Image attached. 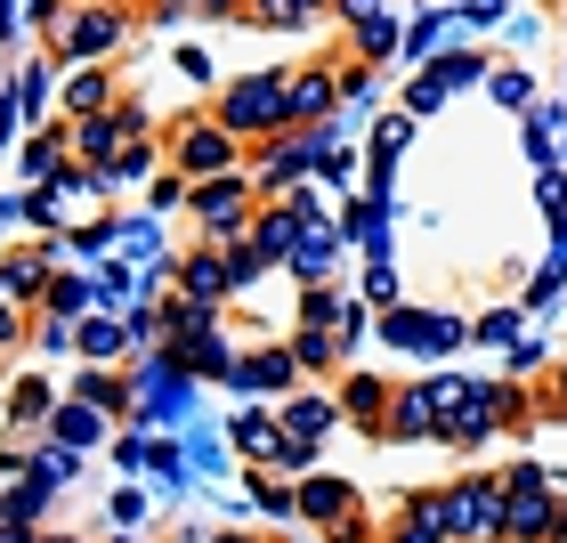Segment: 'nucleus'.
<instances>
[{
	"label": "nucleus",
	"mask_w": 567,
	"mask_h": 543,
	"mask_svg": "<svg viewBox=\"0 0 567 543\" xmlns=\"http://www.w3.org/2000/svg\"><path fill=\"white\" fill-rule=\"evenodd\" d=\"M430 390H390V413H381V430L373 438H430L437 422H430Z\"/></svg>",
	"instance_id": "obj_10"
},
{
	"label": "nucleus",
	"mask_w": 567,
	"mask_h": 543,
	"mask_svg": "<svg viewBox=\"0 0 567 543\" xmlns=\"http://www.w3.org/2000/svg\"><path fill=\"white\" fill-rule=\"evenodd\" d=\"M195 219H203V236L212 244H236L251 219H260V187H244L236 171H219V178H195Z\"/></svg>",
	"instance_id": "obj_4"
},
{
	"label": "nucleus",
	"mask_w": 567,
	"mask_h": 543,
	"mask_svg": "<svg viewBox=\"0 0 567 543\" xmlns=\"http://www.w3.org/2000/svg\"><path fill=\"white\" fill-rule=\"evenodd\" d=\"M58 438H65V447H90V438H97V406H90V398H73V406L58 413Z\"/></svg>",
	"instance_id": "obj_17"
},
{
	"label": "nucleus",
	"mask_w": 567,
	"mask_h": 543,
	"mask_svg": "<svg viewBox=\"0 0 567 543\" xmlns=\"http://www.w3.org/2000/svg\"><path fill=\"white\" fill-rule=\"evenodd\" d=\"M178 9H203V0H154V17H178Z\"/></svg>",
	"instance_id": "obj_22"
},
{
	"label": "nucleus",
	"mask_w": 567,
	"mask_h": 543,
	"mask_svg": "<svg viewBox=\"0 0 567 543\" xmlns=\"http://www.w3.org/2000/svg\"><path fill=\"white\" fill-rule=\"evenodd\" d=\"M341 413H357L365 430H381V413H390V381H373V373H349V381H341Z\"/></svg>",
	"instance_id": "obj_13"
},
{
	"label": "nucleus",
	"mask_w": 567,
	"mask_h": 543,
	"mask_svg": "<svg viewBox=\"0 0 567 543\" xmlns=\"http://www.w3.org/2000/svg\"><path fill=\"white\" fill-rule=\"evenodd\" d=\"M17 332H24V308H17L9 293H0V357H9V349H17Z\"/></svg>",
	"instance_id": "obj_20"
},
{
	"label": "nucleus",
	"mask_w": 567,
	"mask_h": 543,
	"mask_svg": "<svg viewBox=\"0 0 567 543\" xmlns=\"http://www.w3.org/2000/svg\"><path fill=\"white\" fill-rule=\"evenodd\" d=\"M138 131H146V114H138V106H97V114H73V122H65L73 154H90L97 171H106V163H114V154L131 146Z\"/></svg>",
	"instance_id": "obj_5"
},
{
	"label": "nucleus",
	"mask_w": 567,
	"mask_h": 543,
	"mask_svg": "<svg viewBox=\"0 0 567 543\" xmlns=\"http://www.w3.org/2000/svg\"><path fill=\"white\" fill-rule=\"evenodd\" d=\"M49 308H58V317H82V308H90V284L82 276H49V293H41Z\"/></svg>",
	"instance_id": "obj_18"
},
{
	"label": "nucleus",
	"mask_w": 567,
	"mask_h": 543,
	"mask_svg": "<svg viewBox=\"0 0 567 543\" xmlns=\"http://www.w3.org/2000/svg\"><path fill=\"white\" fill-rule=\"evenodd\" d=\"M122 33H131V9H122V0H82V9H58V58H114L122 49Z\"/></svg>",
	"instance_id": "obj_2"
},
{
	"label": "nucleus",
	"mask_w": 567,
	"mask_h": 543,
	"mask_svg": "<svg viewBox=\"0 0 567 543\" xmlns=\"http://www.w3.org/2000/svg\"><path fill=\"white\" fill-rule=\"evenodd\" d=\"M551 406H559V413H567V373H559V398H551Z\"/></svg>",
	"instance_id": "obj_23"
},
{
	"label": "nucleus",
	"mask_w": 567,
	"mask_h": 543,
	"mask_svg": "<svg viewBox=\"0 0 567 543\" xmlns=\"http://www.w3.org/2000/svg\"><path fill=\"white\" fill-rule=\"evenodd\" d=\"M178 293H187V300H212V308H219L227 293H236V284H227V260H219V244H212V252H195V260L178 268Z\"/></svg>",
	"instance_id": "obj_11"
},
{
	"label": "nucleus",
	"mask_w": 567,
	"mask_h": 543,
	"mask_svg": "<svg viewBox=\"0 0 567 543\" xmlns=\"http://www.w3.org/2000/svg\"><path fill=\"white\" fill-rule=\"evenodd\" d=\"M446 535H503V479H454L446 486Z\"/></svg>",
	"instance_id": "obj_6"
},
{
	"label": "nucleus",
	"mask_w": 567,
	"mask_h": 543,
	"mask_svg": "<svg viewBox=\"0 0 567 543\" xmlns=\"http://www.w3.org/2000/svg\"><path fill=\"white\" fill-rule=\"evenodd\" d=\"M292 366H308V373H324V366H341V341H332V325H317L308 317V332L292 341Z\"/></svg>",
	"instance_id": "obj_15"
},
{
	"label": "nucleus",
	"mask_w": 567,
	"mask_h": 543,
	"mask_svg": "<svg viewBox=\"0 0 567 543\" xmlns=\"http://www.w3.org/2000/svg\"><path fill=\"white\" fill-rule=\"evenodd\" d=\"M292 503H300L317 527H332V535H341V527H365V520H357V486H349V479H308Z\"/></svg>",
	"instance_id": "obj_9"
},
{
	"label": "nucleus",
	"mask_w": 567,
	"mask_h": 543,
	"mask_svg": "<svg viewBox=\"0 0 567 543\" xmlns=\"http://www.w3.org/2000/svg\"><path fill=\"white\" fill-rule=\"evenodd\" d=\"M236 447H244L251 462H284V430L268 422V413H244V422H236Z\"/></svg>",
	"instance_id": "obj_14"
},
{
	"label": "nucleus",
	"mask_w": 567,
	"mask_h": 543,
	"mask_svg": "<svg viewBox=\"0 0 567 543\" xmlns=\"http://www.w3.org/2000/svg\"><path fill=\"white\" fill-rule=\"evenodd\" d=\"M97 106H114V82H106V73H73V82H65V114H97Z\"/></svg>",
	"instance_id": "obj_16"
},
{
	"label": "nucleus",
	"mask_w": 567,
	"mask_h": 543,
	"mask_svg": "<svg viewBox=\"0 0 567 543\" xmlns=\"http://www.w3.org/2000/svg\"><path fill=\"white\" fill-rule=\"evenodd\" d=\"M0 293H9L17 308H33V300L49 293V260H41V252H17V260H0Z\"/></svg>",
	"instance_id": "obj_12"
},
{
	"label": "nucleus",
	"mask_w": 567,
	"mask_h": 543,
	"mask_svg": "<svg viewBox=\"0 0 567 543\" xmlns=\"http://www.w3.org/2000/svg\"><path fill=\"white\" fill-rule=\"evenodd\" d=\"M236 154H244V139L227 131L212 106H203V114H178L171 131H163V163H171L178 178H219V171H236Z\"/></svg>",
	"instance_id": "obj_1"
},
{
	"label": "nucleus",
	"mask_w": 567,
	"mask_h": 543,
	"mask_svg": "<svg viewBox=\"0 0 567 543\" xmlns=\"http://www.w3.org/2000/svg\"><path fill=\"white\" fill-rule=\"evenodd\" d=\"M284 9H292V24H308V17H324L332 0H284Z\"/></svg>",
	"instance_id": "obj_21"
},
{
	"label": "nucleus",
	"mask_w": 567,
	"mask_h": 543,
	"mask_svg": "<svg viewBox=\"0 0 567 543\" xmlns=\"http://www.w3.org/2000/svg\"><path fill=\"white\" fill-rule=\"evenodd\" d=\"M212 114H219L244 146H260V139H276V131H292V122H284V73H251V82H236Z\"/></svg>",
	"instance_id": "obj_3"
},
{
	"label": "nucleus",
	"mask_w": 567,
	"mask_h": 543,
	"mask_svg": "<svg viewBox=\"0 0 567 543\" xmlns=\"http://www.w3.org/2000/svg\"><path fill=\"white\" fill-rule=\"evenodd\" d=\"M551 479L544 471H511L503 479V535H544L551 527Z\"/></svg>",
	"instance_id": "obj_7"
},
{
	"label": "nucleus",
	"mask_w": 567,
	"mask_h": 543,
	"mask_svg": "<svg viewBox=\"0 0 567 543\" xmlns=\"http://www.w3.org/2000/svg\"><path fill=\"white\" fill-rule=\"evenodd\" d=\"M332 98H341V65H308L284 82V122H300V131H317L332 114Z\"/></svg>",
	"instance_id": "obj_8"
},
{
	"label": "nucleus",
	"mask_w": 567,
	"mask_h": 543,
	"mask_svg": "<svg viewBox=\"0 0 567 543\" xmlns=\"http://www.w3.org/2000/svg\"><path fill=\"white\" fill-rule=\"evenodd\" d=\"M227 17H244V24H292L284 0H227Z\"/></svg>",
	"instance_id": "obj_19"
}]
</instances>
